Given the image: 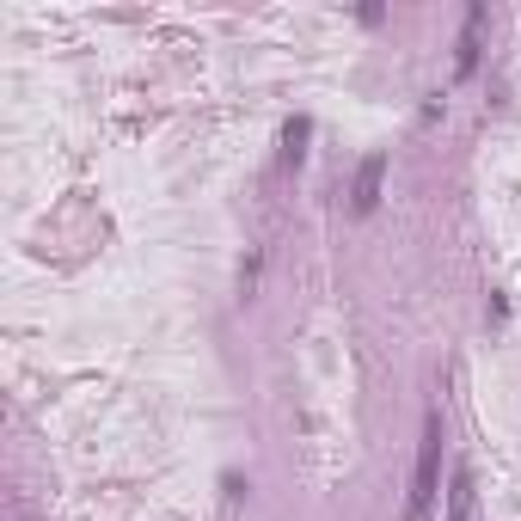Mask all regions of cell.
<instances>
[{"mask_svg": "<svg viewBox=\"0 0 521 521\" xmlns=\"http://www.w3.org/2000/svg\"><path fill=\"white\" fill-rule=\"evenodd\" d=\"M307 141H313V117H289V123H282V166H301Z\"/></svg>", "mask_w": 521, "mask_h": 521, "instance_id": "obj_4", "label": "cell"}, {"mask_svg": "<svg viewBox=\"0 0 521 521\" xmlns=\"http://www.w3.org/2000/svg\"><path fill=\"white\" fill-rule=\"evenodd\" d=\"M442 521H472V472L466 466L454 472V485H448V515Z\"/></svg>", "mask_w": 521, "mask_h": 521, "instance_id": "obj_5", "label": "cell"}, {"mask_svg": "<svg viewBox=\"0 0 521 521\" xmlns=\"http://www.w3.org/2000/svg\"><path fill=\"white\" fill-rule=\"evenodd\" d=\"M436 472H442V411L423 417V442H417V472H411V497H405V515H430L436 503Z\"/></svg>", "mask_w": 521, "mask_h": 521, "instance_id": "obj_1", "label": "cell"}, {"mask_svg": "<svg viewBox=\"0 0 521 521\" xmlns=\"http://www.w3.org/2000/svg\"><path fill=\"white\" fill-rule=\"evenodd\" d=\"M381 184H387V154H362L356 184H350V215H374V209H381Z\"/></svg>", "mask_w": 521, "mask_h": 521, "instance_id": "obj_2", "label": "cell"}, {"mask_svg": "<svg viewBox=\"0 0 521 521\" xmlns=\"http://www.w3.org/2000/svg\"><path fill=\"white\" fill-rule=\"evenodd\" d=\"M479 31H485V7H466V25H460V50H454V80L479 74Z\"/></svg>", "mask_w": 521, "mask_h": 521, "instance_id": "obj_3", "label": "cell"}]
</instances>
